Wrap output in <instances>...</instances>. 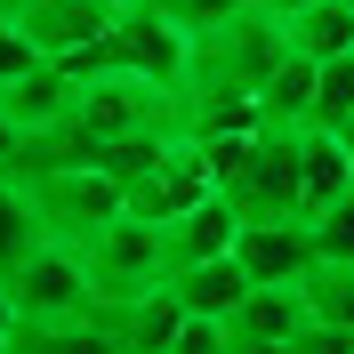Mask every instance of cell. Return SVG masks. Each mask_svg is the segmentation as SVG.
Here are the masks:
<instances>
[{
	"instance_id": "obj_1",
	"label": "cell",
	"mask_w": 354,
	"mask_h": 354,
	"mask_svg": "<svg viewBox=\"0 0 354 354\" xmlns=\"http://www.w3.org/2000/svg\"><path fill=\"white\" fill-rule=\"evenodd\" d=\"M209 169H218V194L242 209V225L306 218V129L266 121L250 137H225V145H209Z\"/></svg>"
},
{
	"instance_id": "obj_2",
	"label": "cell",
	"mask_w": 354,
	"mask_h": 354,
	"mask_svg": "<svg viewBox=\"0 0 354 354\" xmlns=\"http://www.w3.org/2000/svg\"><path fill=\"white\" fill-rule=\"evenodd\" d=\"M73 113L65 129L88 137L97 145V161H105V145H121V137H153V129H185V88H161L145 81V73H73Z\"/></svg>"
},
{
	"instance_id": "obj_3",
	"label": "cell",
	"mask_w": 354,
	"mask_h": 354,
	"mask_svg": "<svg viewBox=\"0 0 354 354\" xmlns=\"http://www.w3.org/2000/svg\"><path fill=\"white\" fill-rule=\"evenodd\" d=\"M290 57V24L266 17V8H242V17L209 24V32H194V73H185V88H234V97H258L266 73Z\"/></svg>"
},
{
	"instance_id": "obj_4",
	"label": "cell",
	"mask_w": 354,
	"mask_h": 354,
	"mask_svg": "<svg viewBox=\"0 0 354 354\" xmlns=\"http://www.w3.org/2000/svg\"><path fill=\"white\" fill-rule=\"evenodd\" d=\"M65 73H145V81H161V88H185V73H194V41H185L169 17H153V8L137 0V8L113 17L105 41L81 48Z\"/></svg>"
},
{
	"instance_id": "obj_5",
	"label": "cell",
	"mask_w": 354,
	"mask_h": 354,
	"mask_svg": "<svg viewBox=\"0 0 354 354\" xmlns=\"http://www.w3.org/2000/svg\"><path fill=\"white\" fill-rule=\"evenodd\" d=\"M81 258H88V282H97V306H129V298H145V290L169 282V242H161V225L129 218V209L113 225H97L81 242Z\"/></svg>"
},
{
	"instance_id": "obj_6",
	"label": "cell",
	"mask_w": 354,
	"mask_h": 354,
	"mask_svg": "<svg viewBox=\"0 0 354 354\" xmlns=\"http://www.w3.org/2000/svg\"><path fill=\"white\" fill-rule=\"evenodd\" d=\"M32 194V218H41V234H57V242L81 250L97 225L121 218V177L105 169H8Z\"/></svg>"
},
{
	"instance_id": "obj_7",
	"label": "cell",
	"mask_w": 354,
	"mask_h": 354,
	"mask_svg": "<svg viewBox=\"0 0 354 354\" xmlns=\"http://www.w3.org/2000/svg\"><path fill=\"white\" fill-rule=\"evenodd\" d=\"M8 298H17V322H81L97 314V282H88V258L57 234L32 242V258L8 274Z\"/></svg>"
},
{
	"instance_id": "obj_8",
	"label": "cell",
	"mask_w": 354,
	"mask_h": 354,
	"mask_svg": "<svg viewBox=\"0 0 354 354\" xmlns=\"http://www.w3.org/2000/svg\"><path fill=\"white\" fill-rule=\"evenodd\" d=\"M209 194H218L209 145H201V137H177V145H169L145 177H137V185H121V209H129V218H145V225H177L185 209H201Z\"/></svg>"
},
{
	"instance_id": "obj_9",
	"label": "cell",
	"mask_w": 354,
	"mask_h": 354,
	"mask_svg": "<svg viewBox=\"0 0 354 354\" xmlns=\"http://www.w3.org/2000/svg\"><path fill=\"white\" fill-rule=\"evenodd\" d=\"M113 17H121V0H17V32H32V48L41 57H57V65H73L81 48H97L113 32Z\"/></svg>"
},
{
	"instance_id": "obj_10",
	"label": "cell",
	"mask_w": 354,
	"mask_h": 354,
	"mask_svg": "<svg viewBox=\"0 0 354 354\" xmlns=\"http://www.w3.org/2000/svg\"><path fill=\"white\" fill-rule=\"evenodd\" d=\"M234 258H242L250 290H298V274L314 266V234H306V218H266L234 234Z\"/></svg>"
},
{
	"instance_id": "obj_11",
	"label": "cell",
	"mask_w": 354,
	"mask_h": 354,
	"mask_svg": "<svg viewBox=\"0 0 354 354\" xmlns=\"http://www.w3.org/2000/svg\"><path fill=\"white\" fill-rule=\"evenodd\" d=\"M97 322L113 330V354H169V338L185 330V306H177V290H145L129 306H97Z\"/></svg>"
},
{
	"instance_id": "obj_12",
	"label": "cell",
	"mask_w": 354,
	"mask_h": 354,
	"mask_svg": "<svg viewBox=\"0 0 354 354\" xmlns=\"http://www.w3.org/2000/svg\"><path fill=\"white\" fill-rule=\"evenodd\" d=\"M169 290H177V306L194 314V322H234V306L250 298V274H242V258L225 250V258L177 266V274H169Z\"/></svg>"
},
{
	"instance_id": "obj_13",
	"label": "cell",
	"mask_w": 354,
	"mask_h": 354,
	"mask_svg": "<svg viewBox=\"0 0 354 354\" xmlns=\"http://www.w3.org/2000/svg\"><path fill=\"white\" fill-rule=\"evenodd\" d=\"M234 234H242V209H234L225 194H209L201 209H185L177 225H161V242H169V274H177V266H201V258H225Z\"/></svg>"
},
{
	"instance_id": "obj_14",
	"label": "cell",
	"mask_w": 354,
	"mask_h": 354,
	"mask_svg": "<svg viewBox=\"0 0 354 354\" xmlns=\"http://www.w3.org/2000/svg\"><path fill=\"white\" fill-rule=\"evenodd\" d=\"M73 88H81V81H73L57 57H48V65H32L24 81H8V88H0V113H8L24 137H41L48 121H65V113H73Z\"/></svg>"
},
{
	"instance_id": "obj_15",
	"label": "cell",
	"mask_w": 354,
	"mask_h": 354,
	"mask_svg": "<svg viewBox=\"0 0 354 354\" xmlns=\"http://www.w3.org/2000/svg\"><path fill=\"white\" fill-rule=\"evenodd\" d=\"M314 81H322V65L290 48L282 65L266 73V88H258V113H266V121H282V129H314Z\"/></svg>"
},
{
	"instance_id": "obj_16",
	"label": "cell",
	"mask_w": 354,
	"mask_h": 354,
	"mask_svg": "<svg viewBox=\"0 0 354 354\" xmlns=\"http://www.w3.org/2000/svg\"><path fill=\"white\" fill-rule=\"evenodd\" d=\"M290 48L314 57V65H330V57H354V0H314L290 17Z\"/></svg>"
},
{
	"instance_id": "obj_17",
	"label": "cell",
	"mask_w": 354,
	"mask_h": 354,
	"mask_svg": "<svg viewBox=\"0 0 354 354\" xmlns=\"http://www.w3.org/2000/svg\"><path fill=\"white\" fill-rule=\"evenodd\" d=\"M8 354H113V330L97 314H81V322H17Z\"/></svg>"
},
{
	"instance_id": "obj_18",
	"label": "cell",
	"mask_w": 354,
	"mask_h": 354,
	"mask_svg": "<svg viewBox=\"0 0 354 354\" xmlns=\"http://www.w3.org/2000/svg\"><path fill=\"white\" fill-rule=\"evenodd\" d=\"M298 306H306L314 322H338V330H354V266L314 258L306 274H298Z\"/></svg>"
},
{
	"instance_id": "obj_19",
	"label": "cell",
	"mask_w": 354,
	"mask_h": 354,
	"mask_svg": "<svg viewBox=\"0 0 354 354\" xmlns=\"http://www.w3.org/2000/svg\"><path fill=\"white\" fill-rule=\"evenodd\" d=\"M32 242H41V218H32V194H24L17 177L0 169V282L17 274L24 258H32Z\"/></svg>"
},
{
	"instance_id": "obj_20",
	"label": "cell",
	"mask_w": 354,
	"mask_h": 354,
	"mask_svg": "<svg viewBox=\"0 0 354 354\" xmlns=\"http://www.w3.org/2000/svg\"><path fill=\"white\" fill-rule=\"evenodd\" d=\"M346 185H354V153L330 129H306V218L322 209V201H338Z\"/></svg>"
},
{
	"instance_id": "obj_21",
	"label": "cell",
	"mask_w": 354,
	"mask_h": 354,
	"mask_svg": "<svg viewBox=\"0 0 354 354\" xmlns=\"http://www.w3.org/2000/svg\"><path fill=\"white\" fill-rule=\"evenodd\" d=\"M306 234H314V258H338V266H354V185L338 201H322L306 218Z\"/></svg>"
},
{
	"instance_id": "obj_22",
	"label": "cell",
	"mask_w": 354,
	"mask_h": 354,
	"mask_svg": "<svg viewBox=\"0 0 354 354\" xmlns=\"http://www.w3.org/2000/svg\"><path fill=\"white\" fill-rule=\"evenodd\" d=\"M346 113H354V57H330L314 81V129H338Z\"/></svg>"
},
{
	"instance_id": "obj_23",
	"label": "cell",
	"mask_w": 354,
	"mask_h": 354,
	"mask_svg": "<svg viewBox=\"0 0 354 354\" xmlns=\"http://www.w3.org/2000/svg\"><path fill=\"white\" fill-rule=\"evenodd\" d=\"M145 8H153V17H169L177 32L194 41V32H209V24H225V17H242L250 0H145Z\"/></svg>"
},
{
	"instance_id": "obj_24",
	"label": "cell",
	"mask_w": 354,
	"mask_h": 354,
	"mask_svg": "<svg viewBox=\"0 0 354 354\" xmlns=\"http://www.w3.org/2000/svg\"><path fill=\"white\" fill-rule=\"evenodd\" d=\"M32 65H48L41 48H32V32H17V24H0V88H8V81H24Z\"/></svg>"
},
{
	"instance_id": "obj_25",
	"label": "cell",
	"mask_w": 354,
	"mask_h": 354,
	"mask_svg": "<svg viewBox=\"0 0 354 354\" xmlns=\"http://www.w3.org/2000/svg\"><path fill=\"white\" fill-rule=\"evenodd\" d=\"M282 354H354V330H338V322H298V338H290Z\"/></svg>"
},
{
	"instance_id": "obj_26",
	"label": "cell",
	"mask_w": 354,
	"mask_h": 354,
	"mask_svg": "<svg viewBox=\"0 0 354 354\" xmlns=\"http://www.w3.org/2000/svg\"><path fill=\"white\" fill-rule=\"evenodd\" d=\"M169 354H234V346H225V322H194L185 314V330L169 338Z\"/></svg>"
},
{
	"instance_id": "obj_27",
	"label": "cell",
	"mask_w": 354,
	"mask_h": 354,
	"mask_svg": "<svg viewBox=\"0 0 354 354\" xmlns=\"http://www.w3.org/2000/svg\"><path fill=\"white\" fill-rule=\"evenodd\" d=\"M17 153H24V129L8 121V113H0V169H17Z\"/></svg>"
},
{
	"instance_id": "obj_28",
	"label": "cell",
	"mask_w": 354,
	"mask_h": 354,
	"mask_svg": "<svg viewBox=\"0 0 354 354\" xmlns=\"http://www.w3.org/2000/svg\"><path fill=\"white\" fill-rule=\"evenodd\" d=\"M250 8H266V17H282V24H290L298 8H314V0H250Z\"/></svg>"
},
{
	"instance_id": "obj_29",
	"label": "cell",
	"mask_w": 354,
	"mask_h": 354,
	"mask_svg": "<svg viewBox=\"0 0 354 354\" xmlns=\"http://www.w3.org/2000/svg\"><path fill=\"white\" fill-rule=\"evenodd\" d=\"M8 330H17V298H8V282H0V346H8Z\"/></svg>"
},
{
	"instance_id": "obj_30",
	"label": "cell",
	"mask_w": 354,
	"mask_h": 354,
	"mask_svg": "<svg viewBox=\"0 0 354 354\" xmlns=\"http://www.w3.org/2000/svg\"><path fill=\"white\" fill-rule=\"evenodd\" d=\"M330 137H338V145H346V153H354V113H346V121H338V129H330Z\"/></svg>"
},
{
	"instance_id": "obj_31",
	"label": "cell",
	"mask_w": 354,
	"mask_h": 354,
	"mask_svg": "<svg viewBox=\"0 0 354 354\" xmlns=\"http://www.w3.org/2000/svg\"><path fill=\"white\" fill-rule=\"evenodd\" d=\"M8 17H17V0H0V24H8Z\"/></svg>"
},
{
	"instance_id": "obj_32",
	"label": "cell",
	"mask_w": 354,
	"mask_h": 354,
	"mask_svg": "<svg viewBox=\"0 0 354 354\" xmlns=\"http://www.w3.org/2000/svg\"><path fill=\"white\" fill-rule=\"evenodd\" d=\"M121 8H137V0H121Z\"/></svg>"
},
{
	"instance_id": "obj_33",
	"label": "cell",
	"mask_w": 354,
	"mask_h": 354,
	"mask_svg": "<svg viewBox=\"0 0 354 354\" xmlns=\"http://www.w3.org/2000/svg\"><path fill=\"white\" fill-rule=\"evenodd\" d=\"M0 354H8V346H0Z\"/></svg>"
}]
</instances>
